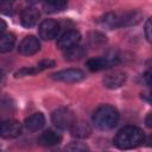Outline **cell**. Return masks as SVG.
Segmentation results:
<instances>
[{
    "mask_svg": "<svg viewBox=\"0 0 152 152\" xmlns=\"http://www.w3.org/2000/svg\"><path fill=\"white\" fill-rule=\"evenodd\" d=\"M1 122H2V121H1V120H0V125H1Z\"/></svg>",
    "mask_w": 152,
    "mask_h": 152,
    "instance_id": "obj_30",
    "label": "cell"
},
{
    "mask_svg": "<svg viewBox=\"0 0 152 152\" xmlns=\"http://www.w3.org/2000/svg\"><path fill=\"white\" fill-rule=\"evenodd\" d=\"M14 110V104L10 99H1L0 100V113L8 114Z\"/></svg>",
    "mask_w": 152,
    "mask_h": 152,
    "instance_id": "obj_22",
    "label": "cell"
},
{
    "mask_svg": "<svg viewBox=\"0 0 152 152\" xmlns=\"http://www.w3.org/2000/svg\"><path fill=\"white\" fill-rule=\"evenodd\" d=\"M150 118H151V114H148L147 115V119H146V126L147 127H151V120H150Z\"/></svg>",
    "mask_w": 152,
    "mask_h": 152,
    "instance_id": "obj_27",
    "label": "cell"
},
{
    "mask_svg": "<svg viewBox=\"0 0 152 152\" xmlns=\"http://www.w3.org/2000/svg\"><path fill=\"white\" fill-rule=\"evenodd\" d=\"M19 7V0H2L0 2V13L13 15Z\"/></svg>",
    "mask_w": 152,
    "mask_h": 152,
    "instance_id": "obj_20",
    "label": "cell"
},
{
    "mask_svg": "<svg viewBox=\"0 0 152 152\" xmlns=\"http://www.w3.org/2000/svg\"><path fill=\"white\" fill-rule=\"evenodd\" d=\"M21 133V125L17 120H6L0 125V137L5 139H13Z\"/></svg>",
    "mask_w": 152,
    "mask_h": 152,
    "instance_id": "obj_8",
    "label": "cell"
},
{
    "mask_svg": "<svg viewBox=\"0 0 152 152\" xmlns=\"http://www.w3.org/2000/svg\"><path fill=\"white\" fill-rule=\"evenodd\" d=\"M4 77V72H2V70H0V80Z\"/></svg>",
    "mask_w": 152,
    "mask_h": 152,
    "instance_id": "obj_29",
    "label": "cell"
},
{
    "mask_svg": "<svg viewBox=\"0 0 152 152\" xmlns=\"http://www.w3.org/2000/svg\"><path fill=\"white\" fill-rule=\"evenodd\" d=\"M6 27H7V25H6V23H5V21H4L2 19H0V34L5 32V30H6Z\"/></svg>",
    "mask_w": 152,
    "mask_h": 152,
    "instance_id": "obj_25",
    "label": "cell"
},
{
    "mask_svg": "<svg viewBox=\"0 0 152 152\" xmlns=\"http://www.w3.org/2000/svg\"><path fill=\"white\" fill-rule=\"evenodd\" d=\"M68 0H43V8L48 13H57L65 10Z\"/></svg>",
    "mask_w": 152,
    "mask_h": 152,
    "instance_id": "obj_17",
    "label": "cell"
},
{
    "mask_svg": "<svg viewBox=\"0 0 152 152\" xmlns=\"http://www.w3.org/2000/svg\"><path fill=\"white\" fill-rule=\"evenodd\" d=\"M145 37L148 42H151V19H147L146 20V24H145Z\"/></svg>",
    "mask_w": 152,
    "mask_h": 152,
    "instance_id": "obj_24",
    "label": "cell"
},
{
    "mask_svg": "<svg viewBox=\"0 0 152 152\" xmlns=\"http://www.w3.org/2000/svg\"><path fill=\"white\" fill-rule=\"evenodd\" d=\"M91 120L95 127L101 131L112 129L119 121V113L113 106L102 104L94 112Z\"/></svg>",
    "mask_w": 152,
    "mask_h": 152,
    "instance_id": "obj_3",
    "label": "cell"
},
{
    "mask_svg": "<svg viewBox=\"0 0 152 152\" xmlns=\"http://www.w3.org/2000/svg\"><path fill=\"white\" fill-rule=\"evenodd\" d=\"M84 56H86V50L80 45H75V46H71V48L64 50V58L70 62L78 61Z\"/></svg>",
    "mask_w": 152,
    "mask_h": 152,
    "instance_id": "obj_19",
    "label": "cell"
},
{
    "mask_svg": "<svg viewBox=\"0 0 152 152\" xmlns=\"http://www.w3.org/2000/svg\"><path fill=\"white\" fill-rule=\"evenodd\" d=\"M62 140V135L52 129H48L43 132L38 138V144L44 147H51L55 145H58Z\"/></svg>",
    "mask_w": 152,
    "mask_h": 152,
    "instance_id": "obj_14",
    "label": "cell"
},
{
    "mask_svg": "<svg viewBox=\"0 0 152 152\" xmlns=\"http://www.w3.org/2000/svg\"><path fill=\"white\" fill-rule=\"evenodd\" d=\"M120 63V57L115 52H109L104 56L90 58L87 62V66L90 71H100L104 69H109Z\"/></svg>",
    "mask_w": 152,
    "mask_h": 152,
    "instance_id": "obj_4",
    "label": "cell"
},
{
    "mask_svg": "<svg viewBox=\"0 0 152 152\" xmlns=\"http://www.w3.org/2000/svg\"><path fill=\"white\" fill-rule=\"evenodd\" d=\"M126 78H127V76L124 71L115 70L113 72L107 74L103 77L102 83L108 89H116V88H120L121 86H124V83L126 82Z\"/></svg>",
    "mask_w": 152,
    "mask_h": 152,
    "instance_id": "obj_11",
    "label": "cell"
},
{
    "mask_svg": "<svg viewBox=\"0 0 152 152\" xmlns=\"http://www.w3.org/2000/svg\"><path fill=\"white\" fill-rule=\"evenodd\" d=\"M27 2H30V4H37V2H39V1H42V0H26Z\"/></svg>",
    "mask_w": 152,
    "mask_h": 152,
    "instance_id": "obj_28",
    "label": "cell"
},
{
    "mask_svg": "<svg viewBox=\"0 0 152 152\" xmlns=\"http://www.w3.org/2000/svg\"><path fill=\"white\" fill-rule=\"evenodd\" d=\"M40 49V43L38 40V38H36L34 36H26L19 44V53L24 55V56H31L34 55L39 51Z\"/></svg>",
    "mask_w": 152,
    "mask_h": 152,
    "instance_id": "obj_10",
    "label": "cell"
},
{
    "mask_svg": "<svg viewBox=\"0 0 152 152\" xmlns=\"http://www.w3.org/2000/svg\"><path fill=\"white\" fill-rule=\"evenodd\" d=\"M144 140L145 134L142 129L135 126H126L114 137V145L120 150H131L140 146Z\"/></svg>",
    "mask_w": 152,
    "mask_h": 152,
    "instance_id": "obj_1",
    "label": "cell"
},
{
    "mask_svg": "<svg viewBox=\"0 0 152 152\" xmlns=\"http://www.w3.org/2000/svg\"><path fill=\"white\" fill-rule=\"evenodd\" d=\"M15 43V37L13 33L4 32L0 34V52L5 53L13 49Z\"/></svg>",
    "mask_w": 152,
    "mask_h": 152,
    "instance_id": "obj_18",
    "label": "cell"
},
{
    "mask_svg": "<svg viewBox=\"0 0 152 152\" xmlns=\"http://www.w3.org/2000/svg\"><path fill=\"white\" fill-rule=\"evenodd\" d=\"M144 78H145V81H146V84L150 86V72H148V71L144 74Z\"/></svg>",
    "mask_w": 152,
    "mask_h": 152,
    "instance_id": "obj_26",
    "label": "cell"
},
{
    "mask_svg": "<svg viewBox=\"0 0 152 152\" xmlns=\"http://www.w3.org/2000/svg\"><path fill=\"white\" fill-rule=\"evenodd\" d=\"M69 129H70L72 137H76L80 139L88 138L91 133V127L89 126V124H87L84 121H75Z\"/></svg>",
    "mask_w": 152,
    "mask_h": 152,
    "instance_id": "obj_16",
    "label": "cell"
},
{
    "mask_svg": "<svg viewBox=\"0 0 152 152\" xmlns=\"http://www.w3.org/2000/svg\"><path fill=\"white\" fill-rule=\"evenodd\" d=\"M142 18L141 12L139 11H129L125 13H107L101 23L108 28H118V27H128L140 23Z\"/></svg>",
    "mask_w": 152,
    "mask_h": 152,
    "instance_id": "obj_2",
    "label": "cell"
},
{
    "mask_svg": "<svg viewBox=\"0 0 152 152\" xmlns=\"http://www.w3.org/2000/svg\"><path fill=\"white\" fill-rule=\"evenodd\" d=\"M52 124L59 129H69L76 121L74 113L68 108H58L51 115Z\"/></svg>",
    "mask_w": 152,
    "mask_h": 152,
    "instance_id": "obj_5",
    "label": "cell"
},
{
    "mask_svg": "<svg viewBox=\"0 0 152 152\" xmlns=\"http://www.w3.org/2000/svg\"><path fill=\"white\" fill-rule=\"evenodd\" d=\"M39 11L36 7H26L20 13V23L24 27H32L39 19Z\"/></svg>",
    "mask_w": 152,
    "mask_h": 152,
    "instance_id": "obj_13",
    "label": "cell"
},
{
    "mask_svg": "<svg viewBox=\"0 0 152 152\" xmlns=\"http://www.w3.org/2000/svg\"><path fill=\"white\" fill-rule=\"evenodd\" d=\"M44 125H45V116L43 115V113H34L31 116H28L24 122V127L28 132H37L42 129Z\"/></svg>",
    "mask_w": 152,
    "mask_h": 152,
    "instance_id": "obj_15",
    "label": "cell"
},
{
    "mask_svg": "<svg viewBox=\"0 0 152 152\" xmlns=\"http://www.w3.org/2000/svg\"><path fill=\"white\" fill-rule=\"evenodd\" d=\"M39 36L44 40H51L59 33V24L53 19H45L39 25Z\"/></svg>",
    "mask_w": 152,
    "mask_h": 152,
    "instance_id": "obj_7",
    "label": "cell"
},
{
    "mask_svg": "<svg viewBox=\"0 0 152 152\" xmlns=\"http://www.w3.org/2000/svg\"><path fill=\"white\" fill-rule=\"evenodd\" d=\"M89 44L93 46V48H99V46H102L103 44H106L107 39H106V36L100 33V32H93L89 34Z\"/></svg>",
    "mask_w": 152,
    "mask_h": 152,
    "instance_id": "obj_21",
    "label": "cell"
},
{
    "mask_svg": "<svg viewBox=\"0 0 152 152\" xmlns=\"http://www.w3.org/2000/svg\"><path fill=\"white\" fill-rule=\"evenodd\" d=\"M55 61L52 59H43L40 61L39 63L34 64V65H31V66H27V68H23L20 70H18L15 72V77H21V76H27V75H34V74H38L45 69H49V68H52L55 66Z\"/></svg>",
    "mask_w": 152,
    "mask_h": 152,
    "instance_id": "obj_12",
    "label": "cell"
},
{
    "mask_svg": "<svg viewBox=\"0 0 152 152\" xmlns=\"http://www.w3.org/2000/svg\"><path fill=\"white\" fill-rule=\"evenodd\" d=\"M81 40V33L76 30L65 31L57 40V48L61 50H66L71 46H75Z\"/></svg>",
    "mask_w": 152,
    "mask_h": 152,
    "instance_id": "obj_9",
    "label": "cell"
},
{
    "mask_svg": "<svg viewBox=\"0 0 152 152\" xmlns=\"http://www.w3.org/2000/svg\"><path fill=\"white\" fill-rule=\"evenodd\" d=\"M1 1H2V0H0V2H1Z\"/></svg>",
    "mask_w": 152,
    "mask_h": 152,
    "instance_id": "obj_31",
    "label": "cell"
},
{
    "mask_svg": "<svg viewBox=\"0 0 152 152\" xmlns=\"http://www.w3.org/2000/svg\"><path fill=\"white\" fill-rule=\"evenodd\" d=\"M65 148L69 150V151H76V152L88 150V147H87L84 144H81V142H71V144H70L69 146H66Z\"/></svg>",
    "mask_w": 152,
    "mask_h": 152,
    "instance_id": "obj_23",
    "label": "cell"
},
{
    "mask_svg": "<svg viewBox=\"0 0 152 152\" xmlns=\"http://www.w3.org/2000/svg\"><path fill=\"white\" fill-rule=\"evenodd\" d=\"M51 76L56 81L66 82V83H77L86 78V74L81 69H65L57 71Z\"/></svg>",
    "mask_w": 152,
    "mask_h": 152,
    "instance_id": "obj_6",
    "label": "cell"
}]
</instances>
